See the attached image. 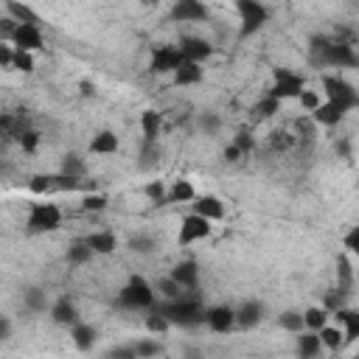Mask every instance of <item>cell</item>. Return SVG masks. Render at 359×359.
I'll return each instance as SVG.
<instances>
[{"mask_svg": "<svg viewBox=\"0 0 359 359\" xmlns=\"http://www.w3.org/2000/svg\"><path fill=\"white\" fill-rule=\"evenodd\" d=\"M309 59L317 67H334V70L351 67V70H359V53H356L353 42H345L339 36H325V34L311 36L309 39Z\"/></svg>", "mask_w": 359, "mask_h": 359, "instance_id": "6da1fadb", "label": "cell"}, {"mask_svg": "<svg viewBox=\"0 0 359 359\" xmlns=\"http://www.w3.org/2000/svg\"><path fill=\"white\" fill-rule=\"evenodd\" d=\"M154 309L163 311L171 320V325H177V328H196L205 323V314H208V306L202 303V297L196 292H182L180 297L157 300Z\"/></svg>", "mask_w": 359, "mask_h": 359, "instance_id": "7a4b0ae2", "label": "cell"}, {"mask_svg": "<svg viewBox=\"0 0 359 359\" xmlns=\"http://www.w3.org/2000/svg\"><path fill=\"white\" fill-rule=\"evenodd\" d=\"M157 300H160L157 289L143 275H129L118 292V306H123L129 311H149L157 306Z\"/></svg>", "mask_w": 359, "mask_h": 359, "instance_id": "3957f363", "label": "cell"}, {"mask_svg": "<svg viewBox=\"0 0 359 359\" xmlns=\"http://www.w3.org/2000/svg\"><path fill=\"white\" fill-rule=\"evenodd\" d=\"M306 76L286 67V65H275L272 73H269V87H266V95L278 98V101H297V95L306 90Z\"/></svg>", "mask_w": 359, "mask_h": 359, "instance_id": "277c9868", "label": "cell"}, {"mask_svg": "<svg viewBox=\"0 0 359 359\" xmlns=\"http://www.w3.org/2000/svg\"><path fill=\"white\" fill-rule=\"evenodd\" d=\"M320 84H323V98H325V101L342 107L348 115H351L353 109H359V90H356L345 76H339V73H323Z\"/></svg>", "mask_w": 359, "mask_h": 359, "instance_id": "5b68a950", "label": "cell"}, {"mask_svg": "<svg viewBox=\"0 0 359 359\" xmlns=\"http://www.w3.org/2000/svg\"><path fill=\"white\" fill-rule=\"evenodd\" d=\"M236 14H238V39L255 36L272 17V11L261 0H233Z\"/></svg>", "mask_w": 359, "mask_h": 359, "instance_id": "8992f818", "label": "cell"}, {"mask_svg": "<svg viewBox=\"0 0 359 359\" xmlns=\"http://www.w3.org/2000/svg\"><path fill=\"white\" fill-rule=\"evenodd\" d=\"M62 227V208L56 202H31L25 213V230L34 236L53 233Z\"/></svg>", "mask_w": 359, "mask_h": 359, "instance_id": "52a82bcc", "label": "cell"}, {"mask_svg": "<svg viewBox=\"0 0 359 359\" xmlns=\"http://www.w3.org/2000/svg\"><path fill=\"white\" fill-rule=\"evenodd\" d=\"M210 233H213V222H210L208 216L191 210V213H185V216L180 219L177 244H180V247H188V244H196V241L210 238Z\"/></svg>", "mask_w": 359, "mask_h": 359, "instance_id": "ba28073f", "label": "cell"}, {"mask_svg": "<svg viewBox=\"0 0 359 359\" xmlns=\"http://www.w3.org/2000/svg\"><path fill=\"white\" fill-rule=\"evenodd\" d=\"M185 62L180 45H154L149 53V73L151 76H171Z\"/></svg>", "mask_w": 359, "mask_h": 359, "instance_id": "9c48e42d", "label": "cell"}, {"mask_svg": "<svg viewBox=\"0 0 359 359\" xmlns=\"http://www.w3.org/2000/svg\"><path fill=\"white\" fill-rule=\"evenodd\" d=\"M168 20L171 22H208L210 8L205 0H174L168 8Z\"/></svg>", "mask_w": 359, "mask_h": 359, "instance_id": "30bf717a", "label": "cell"}, {"mask_svg": "<svg viewBox=\"0 0 359 359\" xmlns=\"http://www.w3.org/2000/svg\"><path fill=\"white\" fill-rule=\"evenodd\" d=\"M8 42L17 50H31V53H36V50L45 48V36L39 31V22H17L14 31H11V36H8Z\"/></svg>", "mask_w": 359, "mask_h": 359, "instance_id": "8fae6325", "label": "cell"}, {"mask_svg": "<svg viewBox=\"0 0 359 359\" xmlns=\"http://www.w3.org/2000/svg\"><path fill=\"white\" fill-rule=\"evenodd\" d=\"M205 325L213 331V334H222L227 337L233 328H236V309L227 306V303H216V306H208V314H205Z\"/></svg>", "mask_w": 359, "mask_h": 359, "instance_id": "7c38bea8", "label": "cell"}, {"mask_svg": "<svg viewBox=\"0 0 359 359\" xmlns=\"http://www.w3.org/2000/svg\"><path fill=\"white\" fill-rule=\"evenodd\" d=\"M180 50L185 53V59H191V62H199V65H205L213 53H216V48H213V42L210 39H205V36H196V34H185V36H180Z\"/></svg>", "mask_w": 359, "mask_h": 359, "instance_id": "4fadbf2b", "label": "cell"}, {"mask_svg": "<svg viewBox=\"0 0 359 359\" xmlns=\"http://www.w3.org/2000/svg\"><path fill=\"white\" fill-rule=\"evenodd\" d=\"M168 275H171L185 292H196V286H199V264H196L194 258H185V261L174 264Z\"/></svg>", "mask_w": 359, "mask_h": 359, "instance_id": "5bb4252c", "label": "cell"}, {"mask_svg": "<svg viewBox=\"0 0 359 359\" xmlns=\"http://www.w3.org/2000/svg\"><path fill=\"white\" fill-rule=\"evenodd\" d=\"M50 320L56 323V325H65V328H70V325H76L79 323V309H76V303H73V297H67V294H62V297H56L53 303H50Z\"/></svg>", "mask_w": 359, "mask_h": 359, "instance_id": "9a60e30c", "label": "cell"}, {"mask_svg": "<svg viewBox=\"0 0 359 359\" xmlns=\"http://www.w3.org/2000/svg\"><path fill=\"white\" fill-rule=\"evenodd\" d=\"M121 149V137L112 132V129H98L87 146L90 154H101V157H109V154H118Z\"/></svg>", "mask_w": 359, "mask_h": 359, "instance_id": "2e32d148", "label": "cell"}, {"mask_svg": "<svg viewBox=\"0 0 359 359\" xmlns=\"http://www.w3.org/2000/svg\"><path fill=\"white\" fill-rule=\"evenodd\" d=\"M191 210L208 216L210 222H219L224 219V202L216 196V194H196V199L191 202Z\"/></svg>", "mask_w": 359, "mask_h": 359, "instance_id": "e0dca14e", "label": "cell"}, {"mask_svg": "<svg viewBox=\"0 0 359 359\" xmlns=\"http://www.w3.org/2000/svg\"><path fill=\"white\" fill-rule=\"evenodd\" d=\"M171 79H174L177 87H194V84H202V79H205V67H202L199 62L185 59V62L171 73Z\"/></svg>", "mask_w": 359, "mask_h": 359, "instance_id": "ac0fdd59", "label": "cell"}, {"mask_svg": "<svg viewBox=\"0 0 359 359\" xmlns=\"http://www.w3.org/2000/svg\"><path fill=\"white\" fill-rule=\"evenodd\" d=\"M297 339H294V348H297V356H303V359H314V356H320L325 348H323V339H320V331H309V328H303L300 334H294Z\"/></svg>", "mask_w": 359, "mask_h": 359, "instance_id": "d6986e66", "label": "cell"}, {"mask_svg": "<svg viewBox=\"0 0 359 359\" xmlns=\"http://www.w3.org/2000/svg\"><path fill=\"white\" fill-rule=\"evenodd\" d=\"M84 241L93 247L95 255H112L118 250V244H121L112 230H93V233L84 236Z\"/></svg>", "mask_w": 359, "mask_h": 359, "instance_id": "ffe728a7", "label": "cell"}, {"mask_svg": "<svg viewBox=\"0 0 359 359\" xmlns=\"http://www.w3.org/2000/svg\"><path fill=\"white\" fill-rule=\"evenodd\" d=\"M261 320H264V306H261L258 300H244V303L236 309V325L244 328V331L255 328Z\"/></svg>", "mask_w": 359, "mask_h": 359, "instance_id": "44dd1931", "label": "cell"}, {"mask_svg": "<svg viewBox=\"0 0 359 359\" xmlns=\"http://www.w3.org/2000/svg\"><path fill=\"white\" fill-rule=\"evenodd\" d=\"M345 118H348V112H345L342 107L331 104V101H323V104L311 112V121L320 123V126H339Z\"/></svg>", "mask_w": 359, "mask_h": 359, "instance_id": "7402d4cb", "label": "cell"}, {"mask_svg": "<svg viewBox=\"0 0 359 359\" xmlns=\"http://www.w3.org/2000/svg\"><path fill=\"white\" fill-rule=\"evenodd\" d=\"M163 123H165V115H163L160 109H143V112H140V132H143V140H160Z\"/></svg>", "mask_w": 359, "mask_h": 359, "instance_id": "603a6c76", "label": "cell"}, {"mask_svg": "<svg viewBox=\"0 0 359 359\" xmlns=\"http://www.w3.org/2000/svg\"><path fill=\"white\" fill-rule=\"evenodd\" d=\"M334 314H337V323L345 328V345L356 342V339H359V309L339 306Z\"/></svg>", "mask_w": 359, "mask_h": 359, "instance_id": "cb8c5ba5", "label": "cell"}, {"mask_svg": "<svg viewBox=\"0 0 359 359\" xmlns=\"http://www.w3.org/2000/svg\"><path fill=\"white\" fill-rule=\"evenodd\" d=\"M93 258H95V252H93V247H90L84 238L70 241V247L65 250V261H67L70 266H84V264H90Z\"/></svg>", "mask_w": 359, "mask_h": 359, "instance_id": "d4e9b609", "label": "cell"}, {"mask_svg": "<svg viewBox=\"0 0 359 359\" xmlns=\"http://www.w3.org/2000/svg\"><path fill=\"white\" fill-rule=\"evenodd\" d=\"M70 339H73V345L79 351H90L95 345V339H98V331H95V325L79 320L76 325H70Z\"/></svg>", "mask_w": 359, "mask_h": 359, "instance_id": "484cf974", "label": "cell"}, {"mask_svg": "<svg viewBox=\"0 0 359 359\" xmlns=\"http://www.w3.org/2000/svg\"><path fill=\"white\" fill-rule=\"evenodd\" d=\"M196 199V188L191 185V180H174L168 185V196H165V205H180V202H194Z\"/></svg>", "mask_w": 359, "mask_h": 359, "instance_id": "4316f807", "label": "cell"}, {"mask_svg": "<svg viewBox=\"0 0 359 359\" xmlns=\"http://www.w3.org/2000/svg\"><path fill=\"white\" fill-rule=\"evenodd\" d=\"M342 297H348L351 294V289H353V269H351V261H348V255H339L337 258V286H334Z\"/></svg>", "mask_w": 359, "mask_h": 359, "instance_id": "83f0119b", "label": "cell"}, {"mask_svg": "<svg viewBox=\"0 0 359 359\" xmlns=\"http://www.w3.org/2000/svg\"><path fill=\"white\" fill-rule=\"evenodd\" d=\"M320 339H323V348H325V351H334V353H337V351L345 348V328H342L339 323H337V325L328 323V325L320 328Z\"/></svg>", "mask_w": 359, "mask_h": 359, "instance_id": "f1b7e54d", "label": "cell"}, {"mask_svg": "<svg viewBox=\"0 0 359 359\" xmlns=\"http://www.w3.org/2000/svg\"><path fill=\"white\" fill-rule=\"evenodd\" d=\"M22 303H25V309H28V311H34V314L50 311V300H48L45 289H39V286L25 289V292H22Z\"/></svg>", "mask_w": 359, "mask_h": 359, "instance_id": "f546056e", "label": "cell"}, {"mask_svg": "<svg viewBox=\"0 0 359 359\" xmlns=\"http://www.w3.org/2000/svg\"><path fill=\"white\" fill-rule=\"evenodd\" d=\"M6 17L17 20V22H39L36 11L22 0H6Z\"/></svg>", "mask_w": 359, "mask_h": 359, "instance_id": "4dcf8cb0", "label": "cell"}, {"mask_svg": "<svg viewBox=\"0 0 359 359\" xmlns=\"http://www.w3.org/2000/svg\"><path fill=\"white\" fill-rule=\"evenodd\" d=\"M328 317H331V309L328 306H309L303 311V323L309 331H320L323 325H328Z\"/></svg>", "mask_w": 359, "mask_h": 359, "instance_id": "1f68e13d", "label": "cell"}, {"mask_svg": "<svg viewBox=\"0 0 359 359\" xmlns=\"http://www.w3.org/2000/svg\"><path fill=\"white\" fill-rule=\"evenodd\" d=\"M143 325H146V331H149V334H154V337H163V334L171 328V320H168L163 311H157V309H149V311H146V320H143Z\"/></svg>", "mask_w": 359, "mask_h": 359, "instance_id": "d6a6232c", "label": "cell"}, {"mask_svg": "<svg viewBox=\"0 0 359 359\" xmlns=\"http://www.w3.org/2000/svg\"><path fill=\"white\" fill-rule=\"evenodd\" d=\"M278 325H280L283 331H289V334H300V331L306 328V323H303V311H294V309L280 311V314H278Z\"/></svg>", "mask_w": 359, "mask_h": 359, "instance_id": "836d02e7", "label": "cell"}, {"mask_svg": "<svg viewBox=\"0 0 359 359\" xmlns=\"http://www.w3.org/2000/svg\"><path fill=\"white\" fill-rule=\"evenodd\" d=\"M39 137H42V135L28 123V126H22V129L17 132V137H14V140L20 143V149H22V151L34 154V151H36V146H39Z\"/></svg>", "mask_w": 359, "mask_h": 359, "instance_id": "e575fe53", "label": "cell"}, {"mask_svg": "<svg viewBox=\"0 0 359 359\" xmlns=\"http://www.w3.org/2000/svg\"><path fill=\"white\" fill-rule=\"evenodd\" d=\"M28 191L36 194V196H45V194H56V185H53V174H34L28 180Z\"/></svg>", "mask_w": 359, "mask_h": 359, "instance_id": "d590c367", "label": "cell"}, {"mask_svg": "<svg viewBox=\"0 0 359 359\" xmlns=\"http://www.w3.org/2000/svg\"><path fill=\"white\" fill-rule=\"evenodd\" d=\"M143 196L151 202V205H165V196H168V188L163 180H149L143 185Z\"/></svg>", "mask_w": 359, "mask_h": 359, "instance_id": "8d00e7d4", "label": "cell"}, {"mask_svg": "<svg viewBox=\"0 0 359 359\" xmlns=\"http://www.w3.org/2000/svg\"><path fill=\"white\" fill-rule=\"evenodd\" d=\"M154 289H157V294H160V300H171V297H180L185 289L171 278V275H165V278H160L157 283H154Z\"/></svg>", "mask_w": 359, "mask_h": 359, "instance_id": "74e56055", "label": "cell"}, {"mask_svg": "<svg viewBox=\"0 0 359 359\" xmlns=\"http://www.w3.org/2000/svg\"><path fill=\"white\" fill-rule=\"evenodd\" d=\"M323 101H325V98H323V93H320V90H311V87H306V90L297 95L300 109H303V112H309V115H311V112H314V109H317Z\"/></svg>", "mask_w": 359, "mask_h": 359, "instance_id": "f35d334b", "label": "cell"}, {"mask_svg": "<svg viewBox=\"0 0 359 359\" xmlns=\"http://www.w3.org/2000/svg\"><path fill=\"white\" fill-rule=\"evenodd\" d=\"M140 168H151L160 160V143L157 140H143L140 143Z\"/></svg>", "mask_w": 359, "mask_h": 359, "instance_id": "ab89813d", "label": "cell"}, {"mask_svg": "<svg viewBox=\"0 0 359 359\" xmlns=\"http://www.w3.org/2000/svg\"><path fill=\"white\" fill-rule=\"evenodd\" d=\"M107 208V196L104 194H98V191H84V196H81V210H87V213H101Z\"/></svg>", "mask_w": 359, "mask_h": 359, "instance_id": "60d3db41", "label": "cell"}, {"mask_svg": "<svg viewBox=\"0 0 359 359\" xmlns=\"http://www.w3.org/2000/svg\"><path fill=\"white\" fill-rule=\"evenodd\" d=\"M132 348H135V356H137V359H149V356H160V353L165 351V348H163V345H160L157 339H137V342H135Z\"/></svg>", "mask_w": 359, "mask_h": 359, "instance_id": "b9f144b4", "label": "cell"}, {"mask_svg": "<svg viewBox=\"0 0 359 359\" xmlns=\"http://www.w3.org/2000/svg\"><path fill=\"white\" fill-rule=\"evenodd\" d=\"M34 67H36L34 53H31V50H17V48H14V67H11V70L28 76V73H34Z\"/></svg>", "mask_w": 359, "mask_h": 359, "instance_id": "7bdbcfd3", "label": "cell"}, {"mask_svg": "<svg viewBox=\"0 0 359 359\" xmlns=\"http://www.w3.org/2000/svg\"><path fill=\"white\" fill-rule=\"evenodd\" d=\"M59 171H65V174H73V177H84L87 174V168H84V160L79 157V154H65L62 157V165H59Z\"/></svg>", "mask_w": 359, "mask_h": 359, "instance_id": "ee69618b", "label": "cell"}, {"mask_svg": "<svg viewBox=\"0 0 359 359\" xmlns=\"http://www.w3.org/2000/svg\"><path fill=\"white\" fill-rule=\"evenodd\" d=\"M280 104H283V101H278V98H272V95L264 93V98L255 104V115H258V118H272V115H278Z\"/></svg>", "mask_w": 359, "mask_h": 359, "instance_id": "f6af8a7d", "label": "cell"}, {"mask_svg": "<svg viewBox=\"0 0 359 359\" xmlns=\"http://www.w3.org/2000/svg\"><path fill=\"white\" fill-rule=\"evenodd\" d=\"M233 143L241 149V154H244V157H250V154L255 151V135H252V132H247V129H238V132L233 135Z\"/></svg>", "mask_w": 359, "mask_h": 359, "instance_id": "bcb514c9", "label": "cell"}, {"mask_svg": "<svg viewBox=\"0 0 359 359\" xmlns=\"http://www.w3.org/2000/svg\"><path fill=\"white\" fill-rule=\"evenodd\" d=\"M342 247H345V252H348V255L359 258V224H356V227H351V230L342 236Z\"/></svg>", "mask_w": 359, "mask_h": 359, "instance_id": "7dc6e473", "label": "cell"}, {"mask_svg": "<svg viewBox=\"0 0 359 359\" xmlns=\"http://www.w3.org/2000/svg\"><path fill=\"white\" fill-rule=\"evenodd\" d=\"M219 126H222L219 115H213V112H202V115H199V129H202L205 135H216Z\"/></svg>", "mask_w": 359, "mask_h": 359, "instance_id": "c3c4849f", "label": "cell"}, {"mask_svg": "<svg viewBox=\"0 0 359 359\" xmlns=\"http://www.w3.org/2000/svg\"><path fill=\"white\" fill-rule=\"evenodd\" d=\"M129 250H132V252H151V250H154V241H151L149 236L137 233V236L129 238Z\"/></svg>", "mask_w": 359, "mask_h": 359, "instance_id": "681fc988", "label": "cell"}, {"mask_svg": "<svg viewBox=\"0 0 359 359\" xmlns=\"http://www.w3.org/2000/svg\"><path fill=\"white\" fill-rule=\"evenodd\" d=\"M0 65H3L6 70L14 67V45H11V42H3V45H0Z\"/></svg>", "mask_w": 359, "mask_h": 359, "instance_id": "f907efd6", "label": "cell"}, {"mask_svg": "<svg viewBox=\"0 0 359 359\" xmlns=\"http://www.w3.org/2000/svg\"><path fill=\"white\" fill-rule=\"evenodd\" d=\"M241 157H244V154H241V149H238L233 140H230V143L224 146V151H222V160H224V163H230V165H236Z\"/></svg>", "mask_w": 359, "mask_h": 359, "instance_id": "816d5d0a", "label": "cell"}, {"mask_svg": "<svg viewBox=\"0 0 359 359\" xmlns=\"http://www.w3.org/2000/svg\"><path fill=\"white\" fill-rule=\"evenodd\" d=\"M11 337V323H8V317H0V342H6Z\"/></svg>", "mask_w": 359, "mask_h": 359, "instance_id": "f5cc1de1", "label": "cell"}, {"mask_svg": "<svg viewBox=\"0 0 359 359\" xmlns=\"http://www.w3.org/2000/svg\"><path fill=\"white\" fill-rule=\"evenodd\" d=\"M79 87H81V95H84V98H87V95L93 98V95H95V84H93V81H81Z\"/></svg>", "mask_w": 359, "mask_h": 359, "instance_id": "db71d44e", "label": "cell"}, {"mask_svg": "<svg viewBox=\"0 0 359 359\" xmlns=\"http://www.w3.org/2000/svg\"><path fill=\"white\" fill-rule=\"evenodd\" d=\"M157 3H163V0H143V6H157Z\"/></svg>", "mask_w": 359, "mask_h": 359, "instance_id": "11a10c76", "label": "cell"}]
</instances>
